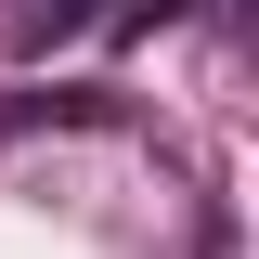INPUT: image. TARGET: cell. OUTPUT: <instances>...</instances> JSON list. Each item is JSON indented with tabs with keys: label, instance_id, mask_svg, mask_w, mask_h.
I'll use <instances>...</instances> for the list:
<instances>
[{
	"label": "cell",
	"instance_id": "7a4b0ae2",
	"mask_svg": "<svg viewBox=\"0 0 259 259\" xmlns=\"http://www.w3.org/2000/svg\"><path fill=\"white\" fill-rule=\"evenodd\" d=\"M91 13H104V0H26V13H13V39H26V52H52V39H78Z\"/></svg>",
	"mask_w": 259,
	"mask_h": 259
},
{
	"label": "cell",
	"instance_id": "6da1fadb",
	"mask_svg": "<svg viewBox=\"0 0 259 259\" xmlns=\"http://www.w3.org/2000/svg\"><path fill=\"white\" fill-rule=\"evenodd\" d=\"M117 117H130L117 91H13L0 104V130H117Z\"/></svg>",
	"mask_w": 259,
	"mask_h": 259
}]
</instances>
